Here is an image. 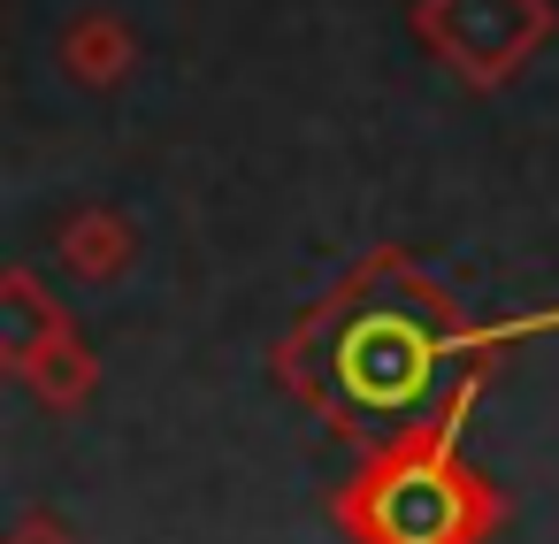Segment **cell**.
<instances>
[{"label":"cell","instance_id":"6da1fadb","mask_svg":"<svg viewBox=\"0 0 559 544\" xmlns=\"http://www.w3.org/2000/svg\"><path fill=\"white\" fill-rule=\"evenodd\" d=\"M429 360H437V345H429L414 322H399V315H376V322H360V330L337 345V376H345L368 406L414 399V391L429 383Z\"/></svg>","mask_w":559,"mask_h":544}]
</instances>
